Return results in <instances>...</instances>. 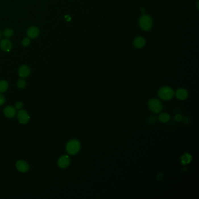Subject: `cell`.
<instances>
[{
  "instance_id": "9a60e30c",
  "label": "cell",
  "mask_w": 199,
  "mask_h": 199,
  "mask_svg": "<svg viewBox=\"0 0 199 199\" xmlns=\"http://www.w3.org/2000/svg\"><path fill=\"white\" fill-rule=\"evenodd\" d=\"M158 120L162 123H167L170 120V116L167 113H162L159 115Z\"/></svg>"
},
{
  "instance_id": "8992f818",
  "label": "cell",
  "mask_w": 199,
  "mask_h": 199,
  "mask_svg": "<svg viewBox=\"0 0 199 199\" xmlns=\"http://www.w3.org/2000/svg\"><path fill=\"white\" fill-rule=\"evenodd\" d=\"M18 119L20 123L25 125L29 122L30 116L26 110H20L18 113Z\"/></svg>"
},
{
  "instance_id": "6da1fadb",
  "label": "cell",
  "mask_w": 199,
  "mask_h": 199,
  "mask_svg": "<svg viewBox=\"0 0 199 199\" xmlns=\"http://www.w3.org/2000/svg\"><path fill=\"white\" fill-rule=\"evenodd\" d=\"M81 149V144L76 139H72L69 141L66 145V151L71 155H75L78 153Z\"/></svg>"
},
{
  "instance_id": "8fae6325",
  "label": "cell",
  "mask_w": 199,
  "mask_h": 199,
  "mask_svg": "<svg viewBox=\"0 0 199 199\" xmlns=\"http://www.w3.org/2000/svg\"><path fill=\"white\" fill-rule=\"evenodd\" d=\"M40 31L37 27L31 26L27 30L28 37L30 39H35L39 35Z\"/></svg>"
},
{
  "instance_id": "d6986e66",
  "label": "cell",
  "mask_w": 199,
  "mask_h": 199,
  "mask_svg": "<svg viewBox=\"0 0 199 199\" xmlns=\"http://www.w3.org/2000/svg\"><path fill=\"white\" fill-rule=\"evenodd\" d=\"M22 45L24 46H25V47L28 46L30 45V38H29L28 37L24 38L22 40Z\"/></svg>"
},
{
  "instance_id": "ac0fdd59",
  "label": "cell",
  "mask_w": 199,
  "mask_h": 199,
  "mask_svg": "<svg viewBox=\"0 0 199 199\" xmlns=\"http://www.w3.org/2000/svg\"><path fill=\"white\" fill-rule=\"evenodd\" d=\"M17 86L20 89H23L26 86V81L23 79L19 80L17 82Z\"/></svg>"
},
{
  "instance_id": "484cf974",
  "label": "cell",
  "mask_w": 199,
  "mask_h": 199,
  "mask_svg": "<svg viewBox=\"0 0 199 199\" xmlns=\"http://www.w3.org/2000/svg\"><path fill=\"white\" fill-rule=\"evenodd\" d=\"M1 32L0 31V38H1Z\"/></svg>"
},
{
  "instance_id": "52a82bcc",
  "label": "cell",
  "mask_w": 199,
  "mask_h": 199,
  "mask_svg": "<svg viewBox=\"0 0 199 199\" xmlns=\"http://www.w3.org/2000/svg\"><path fill=\"white\" fill-rule=\"evenodd\" d=\"M16 169L22 173H26L29 169L28 163L24 160H19L16 163Z\"/></svg>"
},
{
  "instance_id": "7a4b0ae2",
  "label": "cell",
  "mask_w": 199,
  "mask_h": 199,
  "mask_svg": "<svg viewBox=\"0 0 199 199\" xmlns=\"http://www.w3.org/2000/svg\"><path fill=\"white\" fill-rule=\"evenodd\" d=\"M175 95L173 90L169 86H162L158 90V96L164 101H169Z\"/></svg>"
},
{
  "instance_id": "30bf717a",
  "label": "cell",
  "mask_w": 199,
  "mask_h": 199,
  "mask_svg": "<svg viewBox=\"0 0 199 199\" xmlns=\"http://www.w3.org/2000/svg\"><path fill=\"white\" fill-rule=\"evenodd\" d=\"M175 96L180 101H184L188 97V92L185 88H179L176 91Z\"/></svg>"
},
{
  "instance_id": "5bb4252c",
  "label": "cell",
  "mask_w": 199,
  "mask_h": 199,
  "mask_svg": "<svg viewBox=\"0 0 199 199\" xmlns=\"http://www.w3.org/2000/svg\"><path fill=\"white\" fill-rule=\"evenodd\" d=\"M134 46L137 48H141L143 46H144L146 44V40L143 38L138 37L134 41Z\"/></svg>"
},
{
  "instance_id": "d4e9b609",
  "label": "cell",
  "mask_w": 199,
  "mask_h": 199,
  "mask_svg": "<svg viewBox=\"0 0 199 199\" xmlns=\"http://www.w3.org/2000/svg\"><path fill=\"white\" fill-rule=\"evenodd\" d=\"M65 19H66V20H67L69 21V20H70L71 18H70L69 16H65Z\"/></svg>"
},
{
  "instance_id": "9c48e42d",
  "label": "cell",
  "mask_w": 199,
  "mask_h": 199,
  "mask_svg": "<svg viewBox=\"0 0 199 199\" xmlns=\"http://www.w3.org/2000/svg\"><path fill=\"white\" fill-rule=\"evenodd\" d=\"M30 73V70L28 65H23L20 66L18 70V74L19 76L22 78H26Z\"/></svg>"
},
{
  "instance_id": "cb8c5ba5",
  "label": "cell",
  "mask_w": 199,
  "mask_h": 199,
  "mask_svg": "<svg viewBox=\"0 0 199 199\" xmlns=\"http://www.w3.org/2000/svg\"><path fill=\"white\" fill-rule=\"evenodd\" d=\"M163 173H159L158 175H157V179L159 180V181H162L163 179Z\"/></svg>"
},
{
  "instance_id": "603a6c76",
  "label": "cell",
  "mask_w": 199,
  "mask_h": 199,
  "mask_svg": "<svg viewBox=\"0 0 199 199\" xmlns=\"http://www.w3.org/2000/svg\"><path fill=\"white\" fill-rule=\"evenodd\" d=\"M5 101V99L4 96L2 94H0V106L3 105Z\"/></svg>"
},
{
  "instance_id": "e0dca14e",
  "label": "cell",
  "mask_w": 199,
  "mask_h": 199,
  "mask_svg": "<svg viewBox=\"0 0 199 199\" xmlns=\"http://www.w3.org/2000/svg\"><path fill=\"white\" fill-rule=\"evenodd\" d=\"M3 35L6 38H11L14 35V30L8 28L4 31Z\"/></svg>"
},
{
  "instance_id": "ba28073f",
  "label": "cell",
  "mask_w": 199,
  "mask_h": 199,
  "mask_svg": "<svg viewBox=\"0 0 199 199\" xmlns=\"http://www.w3.org/2000/svg\"><path fill=\"white\" fill-rule=\"evenodd\" d=\"M0 47L5 52H9L13 48L12 43L7 39H4L0 42Z\"/></svg>"
},
{
  "instance_id": "3957f363",
  "label": "cell",
  "mask_w": 199,
  "mask_h": 199,
  "mask_svg": "<svg viewBox=\"0 0 199 199\" xmlns=\"http://www.w3.org/2000/svg\"><path fill=\"white\" fill-rule=\"evenodd\" d=\"M148 106L151 111L154 113H159L162 110V103L157 99H151L148 101Z\"/></svg>"
},
{
  "instance_id": "4fadbf2b",
  "label": "cell",
  "mask_w": 199,
  "mask_h": 199,
  "mask_svg": "<svg viewBox=\"0 0 199 199\" xmlns=\"http://www.w3.org/2000/svg\"><path fill=\"white\" fill-rule=\"evenodd\" d=\"M181 162L183 165H186L190 163L192 160V157L189 153H185L181 157Z\"/></svg>"
},
{
  "instance_id": "2e32d148",
  "label": "cell",
  "mask_w": 199,
  "mask_h": 199,
  "mask_svg": "<svg viewBox=\"0 0 199 199\" xmlns=\"http://www.w3.org/2000/svg\"><path fill=\"white\" fill-rule=\"evenodd\" d=\"M8 88V84L6 81H0V93H4L7 91Z\"/></svg>"
},
{
  "instance_id": "ffe728a7",
  "label": "cell",
  "mask_w": 199,
  "mask_h": 199,
  "mask_svg": "<svg viewBox=\"0 0 199 199\" xmlns=\"http://www.w3.org/2000/svg\"><path fill=\"white\" fill-rule=\"evenodd\" d=\"M156 120L157 118L156 116H150L148 119V121L150 124H154V123H156Z\"/></svg>"
},
{
  "instance_id": "5b68a950",
  "label": "cell",
  "mask_w": 199,
  "mask_h": 199,
  "mask_svg": "<svg viewBox=\"0 0 199 199\" xmlns=\"http://www.w3.org/2000/svg\"><path fill=\"white\" fill-rule=\"evenodd\" d=\"M70 165V158L67 155H63L58 160V165L61 169H65Z\"/></svg>"
},
{
  "instance_id": "277c9868",
  "label": "cell",
  "mask_w": 199,
  "mask_h": 199,
  "mask_svg": "<svg viewBox=\"0 0 199 199\" xmlns=\"http://www.w3.org/2000/svg\"><path fill=\"white\" fill-rule=\"evenodd\" d=\"M140 25L143 30H150L152 26L151 18L148 15H143L140 19Z\"/></svg>"
},
{
  "instance_id": "7c38bea8",
  "label": "cell",
  "mask_w": 199,
  "mask_h": 199,
  "mask_svg": "<svg viewBox=\"0 0 199 199\" xmlns=\"http://www.w3.org/2000/svg\"><path fill=\"white\" fill-rule=\"evenodd\" d=\"M4 115L8 118H13L16 115V109L11 106H7L4 110Z\"/></svg>"
},
{
  "instance_id": "44dd1931",
  "label": "cell",
  "mask_w": 199,
  "mask_h": 199,
  "mask_svg": "<svg viewBox=\"0 0 199 199\" xmlns=\"http://www.w3.org/2000/svg\"><path fill=\"white\" fill-rule=\"evenodd\" d=\"M175 120L176 121H181L183 120V117L181 114H177L175 116Z\"/></svg>"
},
{
  "instance_id": "7402d4cb",
  "label": "cell",
  "mask_w": 199,
  "mask_h": 199,
  "mask_svg": "<svg viewBox=\"0 0 199 199\" xmlns=\"http://www.w3.org/2000/svg\"><path fill=\"white\" fill-rule=\"evenodd\" d=\"M23 107V103H22L21 102H18L15 104V107L16 109H21Z\"/></svg>"
}]
</instances>
